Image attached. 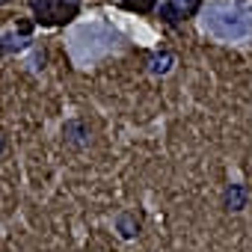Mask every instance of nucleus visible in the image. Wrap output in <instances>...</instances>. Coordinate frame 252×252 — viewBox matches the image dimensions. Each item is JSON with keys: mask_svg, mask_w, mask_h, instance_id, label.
<instances>
[{"mask_svg": "<svg viewBox=\"0 0 252 252\" xmlns=\"http://www.w3.org/2000/svg\"><path fill=\"white\" fill-rule=\"evenodd\" d=\"M158 0H119V6L122 9H128V12H140V15H149L155 9Z\"/></svg>", "mask_w": 252, "mask_h": 252, "instance_id": "nucleus-6", "label": "nucleus"}, {"mask_svg": "<svg viewBox=\"0 0 252 252\" xmlns=\"http://www.w3.org/2000/svg\"><path fill=\"white\" fill-rule=\"evenodd\" d=\"M225 208L228 211H243L246 208V187L243 184H228L225 187Z\"/></svg>", "mask_w": 252, "mask_h": 252, "instance_id": "nucleus-4", "label": "nucleus"}, {"mask_svg": "<svg viewBox=\"0 0 252 252\" xmlns=\"http://www.w3.org/2000/svg\"><path fill=\"white\" fill-rule=\"evenodd\" d=\"M3 149H6V143H3V137H0V155H3Z\"/></svg>", "mask_w": 252, "mask_h": 252, "instance_id": "nucleus-10", "label": "nucleus"}, {"mask_svg": "<svg viewBox=\"0 0 252 252\" xmlns=\"http://www.w3.org/2000/svg\"><path fill=\"white\" fill-rule=\"evenodd\" d=\"M30 30H33V21H27V18H21L15 24V33H21V36H30Z\"/></svg>", "mask_w": 252, "mask_h": 252, "instance_id": "nucleus-9", "label": "nucleus"}, {"mask_svg": "<svg viewBox=\"0 0 252 252\" xmlns=\"http://www.w3.org/2000/svg\"><path fill=\"white\" fill-rule=\"evenodd\" d=\"M172 63H175V57L169 51H163V54H158V57L149 60V68H152V74H166L172 68Z\"/></svg>", "mask_w": 252, "mask_h": 252, "instance_id": "nucleus-5", "label": "nucleus"}, {"mask_svg": "<svg viewBox=\"0 0 252 252\" xmlns=\"http://www.w3.org/2000/svg\"><path fill=\"white\" fill-rule=\"evenodd\" d=\"M63 137H65V143H71L77 149L89 146V128H86V122L83 119H68L63 125Z\"/></svg>", "mask_w": 252, "mask_h": 252, "instance_id": "nucleus-1", "label": "nucleus"}, {"mask_svg": "<svg viewBox=\"0 0 252 252\" xmlns=\"http://www.w3.org/2000/svg\"><path fill=\"white\" fill-rule=\"evenodd\" d=\"M116 231H119L122 240H134V237L140 234V222H137V217L128 214V211H122V214L116 217Z\"/></svg>", "mask_w": 252, "mask_h": 252, "instance_id": "nucleus-3", "label": "nucleus"}, {"mask_svg": "<svg viewBox=\"0 0 252 252\" xmlns=\"http://www.w3.org/2000/svg\"><path fill=\"white\" fill-rule=\"evenodd\" d=\"M0 54H3V45H0Z\"/></svg>", "mask_w": 252, "mask_h": 252, "instance_id": "nucleus-12", "label": "nucleus"}, {"mask_svg": "<svg viewBox=\"0 0 252 252\" xmlns=\"http://www.w3.org/2000/svg\"><path fill=\"white\" fill-rule=\"evenodd\" d=\"M80 12V3L77 0H57L54 3V12H51V21L54 24H68L71 18H77Z\"/></svg>", "mask_w": 252, "mask_h": 252, "instance_id": "nucleus-2", "label": "nucleus"}, {"mask_svg": "<svg viewBox=\"0 0 252 252\" xmlns=\"http://www.w3.org/2000/svg\"><path fill=\"white\" fill-rule=\"evenodd\" d=\"M181 18H184V15L178 12V6L172 3V0H169V3H163V6H160V21H163V24H169V27H175V24H178Z\"/></svg>", "mask_w": 252, "mask_h": 252, "instance_id": "nucleus-7", "label": "nucleus"}, {"mask_svg": "<svg viewBox=\"0 0 252 252\" xmlns=\"http://www.w3.org/2000/svg\"><path fill=\"white\" fill-rule=\"evenodd\" d=\"M3 3H6V0H0V6H3Z\"/></svg>", "mask_w": 252, "mask_h": 252, "instance_id": "nucleus-11", "label": "nucleus"}, {"mask_svg": "<svg viewBox=\"0 0 252 252\" xmlns=\"http://www.w3.org/2000/svg\"><path fill=\"white\" fill-rule=\"evenodd\" d=\"M172 3L178 6L181 15H193V12L199 9V0H172Z\"/></svg>", "mask_w": 252, "mask_h": 252, "instance_id": "nucleus-8", "label": "nucleus"}]
</instances>
